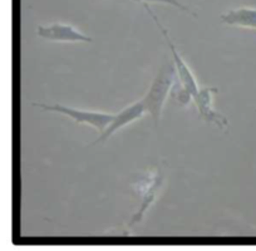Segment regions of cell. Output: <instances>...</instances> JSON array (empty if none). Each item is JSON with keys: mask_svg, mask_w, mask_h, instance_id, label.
<instances>
[{"mask_svg": "<svg viewBox=\"0 0 256 251\" xmlns=\"http://www.w3.org/2000/svg\"><path fill=\"white\" fill-rule=\"evenodd\" d=\"M174 80H176V70L174 63L167 62L160 68L156 77L150 84L148 90L141 100L146 108V112L151 116L156 126H158L162 110L167 98L170 97Z\"/></svg>", "mask_w": 256, "mask_h": 251, "instance_id": "6da1fadb", "label": "cell"}, {"mask_svg": "<svg viewBox=\"0 0 256 251\" xmlns=\"http://www.w3.org/2000/svg\"><path fill=\"white\" fill-rule=\"evenodd\" d=\"M164 172L162 167H157L156 171L150 176H144V178L140 180L134 186V190L136 191L137 195L141 198V205H140L138 210L132 215L131 221L128 225H134V224H140L144 220V215H146L147 210L150 206L154 202L157 198L161 187L164 186Z\"/></svg>", "mask_w": 256, "mask_h": 251, "instance_id": "7a4b0ae2", "label": "cell"}, {"mask_svg": "<svg viewBox=\"0 0 256 251\" xmlns=\"http://www.w3.org/2000/svg\"><path fill=\"white\" fill-rule=\"evenodd\" d=\"M36 107L42 108L44 110H50V112L60 113V114L67 116L72 118L76 123H82V124H90L97 132L102 134L107 126L112 122L114 114L112 113L97 112V110H76V108L67 107L63 104H44V103H33Z\"/></svg>", "mask_w": 256, "mask_h": 251, "instance_id": "3957f363", "label": "cell"}, {"mask_svg": "<svg viewBox=\"0 0 256 251\" xmlns=\"http://www.w3.org/2000/svg\"><path fill=\"white\" fill-rule=\"evenodd\" d=\"M144 8L146 9L147 13L150 14V16H152V19L154 20V23H156L157 28H158V30L161 32L162 36H164V40H166L167 46H170V50H171V54H172V60H174V70H176V77L177 80L181 82V84L184 86V88H186L187 90H188L190 93L192 94V98H194V96H195V93L198 90V80H196L195 76H194V73H192V70H190V67L187 66L186 62L182 59L181 54L178 53V50H177L176 46H174V43H172L171 38H170L168 36V32L164 29V26H162L161 23H160V20L157 19L156 14L154 13V12L151 10V8H150L148 4H146V6H144Z\"/></svg>", "mask_w": 256, "mask_h": 251, "instance_id": "277c9868", "label": "cell"}, {"mask_svg": "<svg viewBox=\"0 0 256 251\" xmlns=\"http://www.w3.org/2000/svg\"><path fill=\"white\" fill-rule=\"evenodd\" d=\"M218 93V90L216 87L198 88L192 98V102L195 103L201 120L212 123L220 130H226L228 127V118L214 108V98Z\"/></svg>", "mask_w": 256, "mask_h": 251, "instance_id": "5b68a950", "label": "cell"}, {"mask_svg": "<svg viewBox=\"0 0 256 251\" xmlns=\"http://www.w3.org/2000/svg\"><path fill=\"white\" fill-rule=\"evenodd\" d=\"M146 113V108H144V104L142 100H137V102H134L132 104L124 107L122 110H120L117 114H114L112 122L107 126V128H106L102 134H100V137L90 144V147L96 146V144H100V142L107 141L112 134H114L116 132L120 131V128H123L126 126L131 124V123L138 120L140 118L144 117Z\"/></svg>", "mask_w": 256, "mask_h": 251, "instance_id": "8992f818", "label": "cell"}, {"mask_svg": "<svg viewBox=\"0 0 256 251\" xmlns=\"http://www.w3.org/2000/svg\"><path fill=\"white\" fill-rule=\"evenodd\" d=\"M36 34L40 38L50 42H70V43L86 42V43H90V42L93 40L90 36L83 34L82 32L76 29L73 26L64 23H53L49 24V26H39L38 29H36Z\"/></svg>", "mask_w": 256, "mask_h": 251, "instance_id": "52a82bcc", "label": "cell"}, {"mask_svg": "<svg viewBox=\"0 0 256 251\" xmlns=\"http://www.w3.org/2000/svg\"><path fill=\"white\" fill-rule=\"evenodd\" d=\"M220 20L226 26L256 29V8L241 6L230 9L220 16Z\"/></svg>", "mask_w": 256, "mask_h": 251, "instance_id": "ba28073f", "label": "cell"}, {"mask_svg": "<svg viewBox=\"0 0 256 251\" xmlns=\"http://www.w3.org/2000/svg\"><path fill=\"white\" fill-rule=\"evenodd\" d=\"M170 97L174 100H176L178 104L184 106V107H187L190 103L192 102V94L181 84L178 80H174V87H172L171 93H170Z\"/></svg>", "mask_w": 256, "mask_h": 251, "instance_id": "9c48e42d", "label": "cell"}, {"mask_svg": "<svg viewBox=\"0 0 256 251\" xmlns=\"http://www.w3.org/2000/svg\"><path fill=\"white\" fill-rule=\"evenodd\" d=\"M136 2H140V3H142L144 6H146V4H150V3H162V4H168V6H174V8L180 9V10L182 12H186V13L191 14L192 16H198V14L195 13V12L192 10L191 8H188V6H186L184 4H182L181 2H178V0H136Z\"/></svg>", "mask_w": 256, "mask_h": 251, "instance_id": "30bf717a", "label": "cell"}]
</instances>
